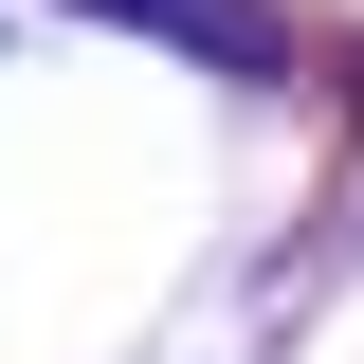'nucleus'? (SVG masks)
<instances>
[{"label":"nucleus","mask_w":364,"mask_h":364,"mask_svg":"<svg viewBox=\"0 0 364 364\" xmlns=\"http://www.w3.org/2000/svg\"><path fill=\"white\" fill-rule=\"evenodd\" d=\"M91 18H146V37H182V55H219V73H273V18H237V0H91Z\"/></svg>","instance_id":"f257e3e1"},{"label":"nucleus","mask_w":364,"mask_h":364,"mask_svg":"<svg viewBox=\"0 0 364 364\" xmlns=\"http://www.w3.org/2000/svg\"><path fill=\"white\" fill-rule=\"evenodd\" d=\"M346 109H364V55H346Z\"/></svg>","instance_id":"f03ea898"}]
</instances>
